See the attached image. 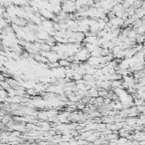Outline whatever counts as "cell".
Segmentation results:
<instances>
[{"label": "cell", "mask_w": 145, "mask_h": 145, "mask_svg": "<svg viewBox=\"0 0 145 145\" xmlns=\"http://www.w3.org/2000/svg\"><path fill=\"white\" fill-rule=\"evenodd\" d=\"M91 57V53L85 48L84 46L81 49H79L78 52H76V54L74 55V60L78 61L79 62L81 61H87L89 58Z\"/></svg>", "instance_id": "cell-1"}, {"label": "cell", "mask_w": 145, "mask_h": 145, "mask_svg": "<svg viewBox=\"0 0 145 145\" xmlns=\"http://www.w3.org/2000/svg\"><path fill=\"white\" fill-rule=\"evenodd\" d=\"M40 50L42 51H51V47L46 43H43L40 45Z\"/></svg>", "instance_id": "cell-2"}, {"label": "cell", "mask_w": 145, "mask_h": 145, "mask_svg": "<svg viewBox=\"0 0 145 145\" xmlns=\"http://www.w3.org/2000/svg\"><path fill=\"white\" fill-rule=\"evenodd\" d=\"M124 2L127 3L130 6H132L133 3H134V2H135V0H124Z\"/></svg>", "instance_id": "cell-3"}, {"label": "cell", "mask_w": 145, "mask_h": 145, "mask_svg": "<svg viewBox=\"0 0 145 145\" xmlns=\"http://www.w3.org/2000/svg\"><path fill=\"white\" fill-rule=\"evenodd\" d=\"M143 47H144V49H145V41L143 43Z\"/></svg>", "instance_id": "cell-4"}]
</instances>
